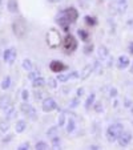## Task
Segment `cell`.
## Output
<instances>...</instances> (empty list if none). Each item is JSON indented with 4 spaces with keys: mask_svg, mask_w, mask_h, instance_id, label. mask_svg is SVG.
I'll return each mask as SVG.
<instances>
[{
    "mask_svg": "<svg viewBox=\"0 0 133 150\" xmlns=\"http://www.w3.org/2000/svg\"><path fill=\"white\" fill-rule=\"evenodd\" d=\"M12 31H14L15 36L17 39H24L27 35V24L24 21V19L19 17V19L14 20V23H12Z\"/></svg>",
    "mask_w": 133,
    "mask_h": 150,
    "instance_id": "6da1fadb",
    "label": "cell"
},
{
    "mask_svg": "<svg viewBox=\"0 0 133 150\" xmlns=\"http://www.w3.org/2000/svg\"><path fill=\"white\" fill-rule=\"evenodd\" d=\"M124 132V126L121 124H112L107 130V139L108 142H115L120 137V134Z\"/></svg>",
    "mask_w": 133,
    "mask_h": 150,
    "instance_id": "7a4b0ae2",
    "label": "cell"
},
{
    "mask_svg": "<svg viewBox=\"0 0 133 150\" xmlns=\"http://www.w3.org/2000/svg\"><path fill=\"white\" fill-rule=\"evenodd\" d=\"M61 42V37H60L59 31H56L55 28H51L47 33V45L51 49H56Z\"/></svg>",
    "mask_w": 133,
    "mask_h": 150,
    "instance_id": "3957f363",
    "label": "cell"
},
{
    "mask_svg": "<svg viewBox=\"0 0 133 150\" xmlns=\"http://www.w3.org/2000/svg\"><path fill=\"white\" fill-rule=\"evenodd\" d=\"M76 49H77V41H76V39H75V36L71 33L67 35L64 41H63V51H64V53L71 54V53H73Z\"/></svg>",
    "mask_w": 133,
    "mask_h": 150,
    "instance_id": "277c9868",
    "label": "cell"
},
{
    "mask_svg": "<svg viewBox=\"0 0 133 150\" xmlns=\"http://www.w3.org/2000/svg\"><path fill=\"white\" fill-rule=\"evenodd\" d=\"M97 54H99V60H101V62H104V65L107 67V68H110V67H112V64H113V57L110 56V53H109L107 47H104V45L100 47Z\"/></svg>",
    "mask_w": 133,
    "mask_h": 150,
    "instance_id": "5b68a950",
    "label": "cell"
},
{
    "mask_svg": "<svg viewBox=\"0 0 133 150\" xmlns=\"http://www.w3.org/2000/svg\"><path fill=\"white\" fill-rule=\"evenodd\" d=\"M63 15H64L65 19L68 20L69 23L73 24V23H76L77 17H79V11H77L75 7H69V8H67V9L63 11Z\"/></svg>",
    "mask_w": 133,
    "mask_h": 150,
    "instance_id": "8992f818",
    "label": "cell"
},
{
    "mask_svg": "<svg viewBox=\"0 0 133 150\" xmlns=\"http://www.w3.org/2000/svg\"><path fill=\"white\" fill-rule=\"evenodd\" d=\"M16 56H17V53H16V48H14V47H11V48H8V49H6L4 51V54H3V59H4V61L7 62V64H14V61L16 60Z\"/></svg>",
    "mask_w": 133,
    "mask_h": 150,
    "instance_id": "52a82bcc",
    "label": "cell"
},
{
    "mask_svg": "<svg viewBox=\"0 0 133 150\" xmlns=\"http://www.w3.org/2000/svg\"><path fill=\"white\" fill-rule=\"evenodd\" d=\"M21 112H23L24 114H27V116H28L31 120H33V121L37 118V113H36V110H35V108L32 105H29L28 102L21 104Z\"/></svg>",
    "mask_w": 133,
    "mask_h": 150,
    "instance_id": "ba28073f",
    "label": "cell"
},
{
    "mask_svg": "<svg viewBox=\"0 0 133 150\" xmlns=\"http://www.w3.org/2000/svg\"><path fill=\"white\" fill-rule=\"evenodd\" d=\"M41 108H43V112H46V113H49V112L55 110V109L57 108V104H56V101H55L53 98L48 97V98H44Z\"/></svg>",
    "mask_w": 133,
    "mask_h": 150,
    "instance_id": "9c48e42d",
    "label": "cell"
},
{
    "mask_svg": "<svg viewBox=\"0 0 133 150\" xmlns=\"http://www.w3.org/2000/svg\"><path fill=\"white\" fill-rule=\"evenodd\" d=\"M49 69L55 73H60V72L65 71L67 69V65H65L63 61H59V60H53V61L49 64Z\"/></svg>",
    "mask_w": 133,
    "mask_h": 150,
    "instance_id": "30bf717a",
    "label": "cell"
},
{
    "mask_svg": "<svg viewBox=\"0 0 133 150\" xmlns=\"http://www.w3.org/2000/svg\"><path fill=\"white\" fill-rule=\"evenodd\" d=\"M117 141H119L120 146H127V145H129L130 141H132V134H130L129 132H122V133L120 134V137L117 138Z\"/></svg>",
    "mask_w": 133,
    "mask_h": 150,
    "instance_id": "8fae6325",
    "label": "cell"
},
{
    "mask_svg": "<svg viewBox=\"0 0 133 150\" xmlns=\"http://www.w3.org/2000/svg\"><path fill=\"white\" fill-rule=\"evenodd\" d=\"M129 64H130V60H129V57L125 56V54L120 56L119 60H117V68L121 69V71L122 69H127L128 67H129Z\"/></svg>",
    "mask_w": 133,
    "mask_h": 150,
    "instance_id": "7c38bea8",
    "label": "cell"
},
{
    "mask_svg": "<svg viewBox=\"0 0 133 150\" xmlns=\"http://www.w3.org/2000/svg\"><path fill=\"white\" fill-rule=\"evenodd\" d=\"M56 21H57V24H59L60 27H61V29L64 32H67L68 33V31H69V25H71V23H69L68 20L65 19V16L64 15H61L60 17H57L56 19Z\"/></svg>",
    "mask_w": 133,
    "mask_h": 150,
    "instance_id": "4fadbf2b",
    "label": "cell"
},
{
    "mask_svg": "<svg viewBox=\"0 0 133 150\" xmlns=\"http://www.w3.org/2000/svg\"><path fill=\"white\" fill-rule=\"evenodd\" d=\"M93 72V64H88L83 68V71L80 72V79L81 80H87L88 77L91 76V73Z\"/></svg>",
    "mask_w": 133,
    "mask_h": 150,
    "instance_id": "5bb4252c",
    "label": "cell"
},
{
    "mask_svg": "<svg viewBox=\"0 0 133 150\" xmlns=\"http://www.w3.org/2000/svg\"><path fill=\"white\" fill-rule=\"evenodd\" d=\"M7 9H8L11 13H16L19 11V4H17L16 0H8L7 1Z\"/></svg>",
    "mask_w": 133,
    "mask_h": 150,
    "instance_id": "9a60e30c",
    "label": "cell"
},
{
    "mask_svg": "<svg viewBox=\"0 0 133 150\" xmlns=\"http://www.w3.org/2000/svg\"><path fill=\"white\" fill-rule=\"evenodd\" d=\"M9 105H11V97L7 96V94H4V96L0 97V109H6L8 108Z\"/></svg>",
    "mask_w": 133,
    "mask_h": 150,
    "instance_id": "2e32d148",
    "label": "cell"
},
{
    "mask_svg": "<svg viewBox=\"0 0 133 150\" xmlns=\"http://www.w3.org/2000/svg\"><path fill=\"white\" fill-rule=\"evenodd\" d=\"M26 129H27V124H26L24 120H19V121L16 122V125H15V130H16V133H23Z\"/></svg>",
    "mask_w": 133,
    "mask_h": 150,
    "instance_id": "e0dca14e",
    "label": "cell"
},
{
    "mask_svg": "<svg viewBox=\"0 0 133 150\" xmlns=\"http://www.w3.org/2000/svg\"><path fill=\"white\" fill-rule=\"evenodd\" d=\"M4 112H6V118L7 120H12V118H15V116H16V109H15L12 105H9L8 108L4 109Z\"/></svg>",
    "mask_w": 133,
    "mask_h": 150,
    "instance_id": "ac0fdd59",
    "label": "cell"
},
{
    "mask_svg": "<svg viewBox=\"0 0 133 150\" xmlns=\"http://www.w3.org/2000/svg\"><path fill=\"white\" fill-rule=\"evenodd\" d=\"M95 98H96V94L95 93H91L88 96L87 101H85V110H89V109H91V106L95 104Z\"/></svg>",
    "mask_w": 133,
    "mask_h": 150,
    "instance_id": "d6986e66",
    "label": "cell"
},
{
    "mask_svg": "<svg viewBox=\"0 0 133 150\" xmlns=\"http://www.w3.org/2000/svg\"><path fill=\"white\" fill-rule=\"evenodd\" d=\"M44 85H46V79H43L41 76H39L37 79H35L33 81H32V86H33V88H41Z\"/></svg>",
    "mask_w": 133,
    "mask_h": 150,
    "instance_id": "ffe728a7",
    "label": "cell"
},
{
    "mask_svg": "<svg viewBox=\"0 0 133 150\" xmlns=\"http://www.w3.org/2000/svg\"><path fill=\"white\" fill-rule=\"evenodd\" d=\"M77 35H79V36L81 37L83 41H85V42H88V41H89V39H91L89 32L85 31V29H79V31H77Z\"/></svg>",
    "mask_w": 133,
    "mask_h": 150,
    "instance_id": "44dd1931",
    "label": "cell"
},
{
    "mask_svg": "<svg viewBox=\"0 0 133 150\" xmlns=\"http://www.w3.org/2000/svg\"><path fill=\"white\" fill-rule=\"evenodd\" d=\"M117 8L120 12H125L128 8V0H117Z\"/></svg>",
    "mask_w": 133,
    "mask_h": 150,
    "instance_id": "7402d4cb",
    "label": "cell"
},
{
    "mask_svg": "<svg viewBox=\"0 0 133 150\" xmlns=\"http://www.w3.org/2000/svg\"><path fill=\"white\" fill-rule=\"evenodd\" d=\"M0 86H1V89H3V91H7V89L11 86V77H9V76H6V77H4Z\"/></svg>",
    "mask_w": 133,
    "mask_h": 150,
    "instance_id": "603a6c76",
    "label": "cell"
},
{
    "mask_svg": "<svg viewBox=\"0 0 133 150\" xmlns=\"http://www.w3.org/2000/svg\"><path fill=\"white\" fill-rule=\"evenodd\" d=\"M84 20H85V24H87V25L95 27V25L97 24L96 17H93V16H85V17H84Z\"/></svg>",
    "mask_w": 133,
    "mask_h": 150,
    "instance_id": "cb8c5ba5",
    "label": "cell"
},
{
    "mask_svg": "<svg viewBox=\"0 0 133 150\" xmlns=\"http://www.w3.org/2000/svg\"><path fill=\"white\" fill-rule=\"evenodd\" d=\"M75 127H76L75 120L73 118H69L68 122H67V132H68V133H72V132L75 130Z\"/></svg>",
    "mask_w": 133,
    "mask_h": 150,
    "instance_id": "d4e9b609",
    "label": "cell"
},
{
    "mask_svg": "<svg viewBox=\"0 0 133 150\" xmlns=\"http://www.w3.org/2000/svg\"><path fill=\"white\" fill-rule=\"evenodd\" d=\"M93 71H96V72H97V74H101V73H102L101 62H100L99 60H96V61L93 62Z\"/></svg>",
    "mask_w": 133,
    "mask_h": 150,
    "instance_id": "484cf974",
    "label": "cell"
},
{
    "mask_svg": "<svg viewBox=\"0 0 133 150\" xmlns=\"http://www.w3.org/2000/svg\"><path fill=\"white\" fill-rule=\"evenodd\" d=\"M69 80V73H61L60 72L59 76H57V81L60 82H65V81H68Z\"/></svg>",
    "mask_w": 133,
    "mask_h": 150,
    "instance_id": "4316f807",
    "label": "cell"
},
{
    "mask_svg": "<svg viewBox=\"0 0 133 150\" xmlns=\"http://www.w3.org/2000/svg\"><path fill=\"white\" fill-rule=\"evenodd\" d=\"M93 49H95V45H93V44H87V45L84 47V49H83V51H84V53L87 54V56H89V54L93 52Z\"/></svg>",
    "mask_w": 133,
    "mask_h": 150,
    "instance_id": "83f0119b",
    "label": "cell"
},
{
    "mask_svg": "<svg viewBox=\"0 0 133 150\" xmlns=\"http://www.w3.org/2000/svg\"><path fill=\"white\" fill-rule=\"evenodd\" d=\"M57 132H59V127H57V126H52L51 129H49V130L47 132V136L51 137V138H52V137L57 136Z\"/></svg>",
    "mask_w": 133,
    "mask_h": 150,
    "instance_id": "f1b7e54d",
    "label": "cell"
},
{
    "mask_svg": "<svg viewBox=\"0 0 133 150\" xmlns=\"http://www.w3.org/2000/svg\"><path fill=\"white\" fill-rule=\"evenodd\" d=\"M60 138H59V136H55V137H52V146H53V149H60Z\"/></svg>",
    "mask_w": 133,
    "mask_h": 150,
    "instance_id": "f546056e",
    "label": "cell"
},
{
    "mask_svg": "<svg viewBox=\"0 0 133 150\" xmlns=\"http://www.w3.org/2000/svg\"><path fill=\"white\" fill-rule=\"evenodd\" d=\"M35 149H36V150H47V149H48V144H47V142L40 141V142H37V144H36Z\"/></svg>",
    "mask_w": 133,
    "mask_h": 150,
    "instance_id": "4dcf8cb0",
    "label": "cell"
},
{
    "mask_svg": "<svg viewBox=\"0 0 133 150\" xmlns=\"http://www.w3.org/2000/svg\"><path fill=\"white\" fill-rule=\"evenodd\" d=\"M23 69H26V71H31L32 69V62H31V60H23Z\"/></svg>",
    "mask_w": 133,
    "mask_h": 150,
    "instance_id": "1f68e13d",
    "label": "cell"
},
{
    "mask_svg": "<svg viewBox=\"0 0 133 150\" xmlns=\"http://www.w3.org/2000/svg\"><path fill=\"white\" fill-rule=\"evenodd\" d=\"M93 109H95V112H96V113H101L102 109H104V106H102V102L99 101V102H96V104H93Z\"/></svg>",
    "mask_w": 133,
    "mask_h": 150,
    "instance_id": "d6a6232c",
    "label": "cell"
},
{
    "mask_svg": "<svg viewBox=\"0 0 133 150\" xmlns=\"http://www.w3.org/2000/svg\"><path fill=\"white\" fill-rule=\"evenodd\" d=\"M48 85H49V88L56 89L57 88V80L53 79V77H49L48 79Z\"/></svg>",
    "mask_w": 133,
    "mask_h": 150,
    "instance_id": "836d02e7",
    "label": "cell"
},
{
    "mask_svg": "<svg viewBox=\"0 0 133 150\" xmlns=\"http://www.w3.org/2000/svg\"><path fill=\"white\" fill-rule=\"evenodd\" d=\"M57 122H59V127L60 126H64V124H65V113H64V112L59 114V120H57Z\"/></svg>",
    "mask_w": 133,
    "mask_h": 150,
    "instance_id": "e575fe53",
    "label": "cell"
},
{
    "mask_svg": "<svg viewBox=\"0 0 133 150\" xmlns=\"http://www.w3.org/2000/svg\"><path fill=\"white\" fill-rule=\"evenodd\" d=\"M8 129H9L8 122H6V121H1V122H0V130L3 132V133H6Z\"/></svg>",
    "mask_w": 133,
    "mask_h": 150,
    "instance_id": "d590c367",
    "label": "cell"
},
{
    "mask_svg": "<svg viewBox=\"0 0 133 150\" xmlns=\"http://www.w3.org/2000/svg\"><path fill=\"white\" fill-rule=\"evenodd\" d=\"M79 104H80L79 97H77V98H73L71 102H69V108H76V106H77Z\"/></svg>",
    "mask_w": 133,
    "mask_h": 150,
    "instance_id": "8d00e7d4",
    "label": "cell"
},
{
    "mask_svg": "<svg viewBox=\"0 0 133 150\" xmlns=\"http://www.w3.org/2000/svg\"><path fill=\"white\" fill-rule=\"evenodd\" d=\"M39 76H40V73H39V72L35 71V72H31L28 77H29V80H32V81H33V80H35V79H37Z\"/></svg>",
    "mask_w": 133,
    "mask_h": 150,
    "instance_id": "74e56055",
    "label": "cell"
},
{
    "mask_svg": "<svg viewBox=\"0 0 133 150\" xmlns=\"http://www.w3.org/2000/svg\"><path fill=\"white\" fill-rule=\"evenodd\" d=\"M28 97H29V92L27 91V89H24V91L21 92V98H23L24 101H27V100H28Z\"/></svg>",
    "mask_w": 133,
    "mask_h": 150,
    "instance_id": "f35d334b",
    "label": "cell"
},
{
    "mask_svg": "<svg viewBox=\"0 0 133 150\" xmlns=\"http://www.w3.org/2000/svg\"><path fill=\"white\" fill-rule=\"evenodd\" d=\"M19 150H28L29 149V144L28 142H24V144H21V145H19V147H17Z\"/></svg>",
    "mask_w": 133,
    "mask_h": 150,
    "instance_id": "ab89813d",
    "label": "cell"
},
{
    "mask_svg": "<svg viewBox=\"0 0 133 150\" xmlns=\"http://www.w3.org/2000/svg\"><path fill=\"white\" fill-rule=\"evenodd\" d=\"M77 77H80L79 72H72V73H69V79H77Z\"/></svg>",
    "mask_w": 133,
    "mask_h": 150,
    "instance_id": "60d3db41",
    "label": "cell"
},
{
    "mask_svg": "<svg viewBox=\"0 0 133 150\" xmlns=\"http://www.w3.org/2000/svg\"><path fill=\"white\" fill-rule=\"evenodd\" d=\"M109 96H110V97H116V96H117V91H116V88H110Z\"/></svg>",
    "mask_w": 133,
    "mask_h": 150,
    "instance_id": "b9f144b4",
    "label": "cell"
},
{
    "mask_svg": "<svg viewBox=\"0 0 133 150\" xmlns=\"http://www.w3.org/2000/svg\"><path fill=\"white\" fill-rule=\"evenodd\" d=\"M84 92H85V89H84V88H79V89H77V97L80 98V97H81L83 94H84Z\"/></svg>",
    "mask_w": 133,
    "mask_h": 150,
    "instance_id": "7bdbcfd3",
    "label": "cell"
},
{
    "mask_svg": "<svg viewBox=\"0 0 133 150\" xmlns=\"http://www.w3.org/2000/svg\"><path fill=\"white\" fill-rule=\"evenodd\" d=\"M41 94L43 93H40V92H36V93H35V98H36V100H40V98H41Z\"/></svg>",
    "mask_w": 133,
    "mask_h": 150,
    "instance_id": "ee69618b",
    "label": "cell"
},
{
    "mask_svg": "<svg viewBox=\"0 0 133 150\" xmlns=\"http://www.w3.org/2000/svg\"><path fill=\"white\" fill-rule=\"evenodd\" d=\"M128 51H129V53L133 54V41L129 44V47H128Z\"/></svg>",
    "mask_w": 133,
    "mask_h": 150,
    "instance_id": "f6af8a7d",
    "label": "cell"
},
{
    "mask_svg": "<svg viewBox=\"0 0 133 150\" xmlns=\"http://www.w3.org/2000/svg\"><path fill=\"white\" fill-rule=\"evenodd\" d=\"M89 149H92V150H99L100 147H99V146H96V145H92V146L89 147Z\"/></svg>",
    "mask_w": 133,
    "mask_h": 150,
    "instance_id": "bcb514c9",
    "label": "cell"
},
{
    "mask_svg": "<svg viewBox=\"0 0 133 150\" xmlns=\"http://www.w3.org/2000/svg\"><path fill=\"white\" fill-rule=\"evenodd\" d=\"M48 1H49V3H60V1H61V0H48Z\"/></svg>",
    "mask_w": 133,
    "mask_h": 150,
    "instance_id": "7dc6e473",
    "label": "cell"
},
{
    "mask_svg": "<svg viewBox=\"0 0 133 150\" xmlns=\"http://www.w3.org/2000/svg\"><path fill=\"white\" fill-rule=\"evenodd\" d=\"M130 73L133 74V64H132V67H130Z\"/></svg>",
    "mask_w": 133,
    "mask_h": 150,
    "instance_id": "c3c4849f",
    "label": "cell"
}]
</instances>
